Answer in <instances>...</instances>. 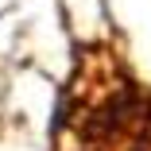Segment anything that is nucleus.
I'll list each match as a JSON object with an SVG mask.
<instances>
[{
	"mask_svg": "<svg viewBox=\"0 0 151 151\" xmlns=\"http://www.w3.org/2000/svg\"><path fill=\"white\" fill-rule=\"evenodd\" d=\"M62 151H151V109L109 50H89L62 109Z\"/></svg>",
	"mask_w": 151,
	"mask_h": 151,
	"instance_id": "f257e3e1",
	"label": "nucleus"
}]
</instances>
